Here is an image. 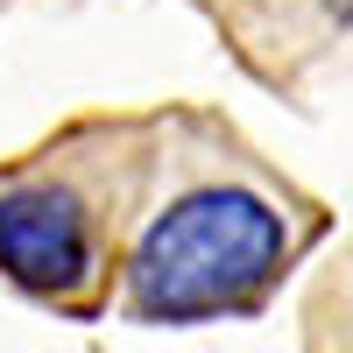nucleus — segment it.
Returning <instances> with one entry per match:
<instances>
[{
  "label": "nucleus",
  "instance_id": "1",
  "mask_svg": "<svg viewBox=\"0 0 353 353\" xmlns=\"http://www.w3.org/2000/svg\"><path fill=\"white\" fill-rule=\"evenodd\" d=\"M156 191L141 198L121 304L141 325H198L261 304L304 248V219L219 128L176 121L141 156Z\"/></svg>",
  "mask_w": 353,
  "mask_h": 353
},
{
  "label": "nucleus",
  "instance_id": "2",
  "mask_svg": "<svg viewBox=\"0 0 353 353\" xmlns=\"http://www.w3.org/2000/svg\"><path fill=\"white\" fill-rule=\"evenodd\" d=\"M92 141L99 128H85L0 176V276L28 297L92 304V290L106 283L113 184L141 163V141L134 156H92Z\"/></svg>",
  "mask_w": 353,
  "mask_h": 353
},
{
  "label": "nucleus",
  "instance_id": "3",
  "mask_svg": "<svg viewBox=\"0 0 353 353\" xmlns=\"http://www.w3.org/2000/svg\"><path fill=\"white\" fill-rule=\"evenodd\" d=\"M283 28H297V43H353V0H290Z\"/></svg>",
  "mask_w": 353,
  "mask_h": 353
},
{
  "label": "nucleus",
  "instance_id": "4",
  "mask_svg": "<svg viewBox=\"0 0 353 353\" xmlns=\"http://www.w3.org/2000/svg\"><path fill=\"white\" fill-rule=\"evenodd\" d=\"M205 14H219L226 28H241V36L254 43V36H269V28L290 14V0H198Z\"/></svg>",
  "mask_w": 353,
  "mask_h": 353
},
{
  "label": "nucleus",
  "instance_id": "5",
  "mask_svg": "<svg viewBox=\"0 0 353 353\" xmlns=\"http://www.w3.org/2000/svg\"><path fill=\"white\" fill-rule=\"evenodd\" d=\"M339 332V353H353V269L325 290V304H318V339Z\"/></svg>",
  "mask_w": 353,
  "mask_h": 353
}]
</instances>
